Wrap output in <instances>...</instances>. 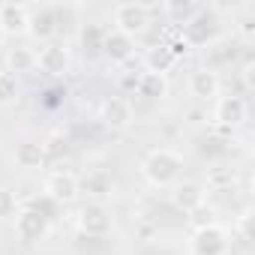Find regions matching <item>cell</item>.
Instances as JSON below:
<instances>
[{
  "label": "cell",
  "mask_w": 255,
  "mask_h": 255,
  "mask_svg": "<svg viewBox=\"0 0 255 255\" xmlns=\"http://www.w3.org/2000/svg\"><path fill=\"white\" fill-rule=\"evenodd\" d=\"M132 117H135V111H132V102L126 99V96H108L99 105V123L105 126V129H111V132L129 129Z\"/></svg>",
  "instance_id": "52a82bcc"
},
{
  "label": "cell",
  "mask_w": 255,
  "mask_h": 255,
  "mask_svg": "<svg viewBox=\"0 0 255 255\" xmlns=\"http://www.w3.org/2000/svg\"><path fill=\"white\" fill-rule=\"evenodd\" d=\"M81 195V180L72 171H51L45 180V198H51L54 204H72Z\"/></svg>",
  "instance_id": "30bf717a"
},
{
  "label": "cell",
  "mask_w": 255,
  "mask_h": 255,
  "mask_svg": "<svg viewBox=\"0 0 255 255\" xmlns=\"http://www.w3.org/2000/svg\"><path fill=\"white\" fill-rule=\"evenodd\" d=\"M0 30L9 36H24L30 30V6L27 3H0Z\"/></svg>",
  "instance_id": "8fae6325"
},
{
  "label": "cell",
  "mask_w": 255,
  "mask_h": 255,
  "mask_svg": "<svg viewBox=\"0 0 255 255\" xmlns=\"http://www.w3.org/2000/svg\"><path fill=\"white\" fill-rule=\"evenodd\" d=\"M102 39H105V30L99 24H87L81 30V45L84 51H102Z\"/></svg>",
  "instance_id": "7402d4cb"
},
{
  "label": "cell",
  "mask_w": 255,
  "mask_h": 255,
  "mask_svg": "<svg viewBox=\"0 0 255 255\" xmlns=\"http://www.w3.org/2000/svg\"><path fill=\"white\" fill-rule=\"evenodd\" d=\"M75 225H78V231L81 234H87V237H105L108 231H111V210L105 207V204H84L81 210H78V216H75Z\"/></svg>",
  "instance_id": "9c48e42d"
},
{
  "label": "cell",
  "mask_w": 255,
  "mask_h": 255,
  "mask_svg": "<svg viewBox=\"0 0 255 255\" xmlns=\"http://www.w3.org/2000/svg\"><path fill=\"white\" fill-rule=\"evenodd\" d=\"M3 42H6V33H3V30H0V48H3Z\"/></svg>",
  "instance_id": "83f0119b"
},
{
  "label": "cell",
  "mask_w": 255,
  "mask_h": 255,
  "mask_svg": "<svg viewBox=\"0 0 255 255\" xmlns=\"http://www.w3.org/2000/svg\"><path fill=\"white\" fill-rule=\"evenodd\" d=\"M135 90L144 99H162L168 93V78L165 75H156V72H141L135 78Z\"/></svg>",
  "instance_id": "d6986e66"
},
{
  "label": "cell",
  "mask_w": 255,
  "mask_h": 255,
  "mask_svg": "<svg viewBox=\"0 0 255 255\" xmlns=\"http://www.w3.org/2000/svg\"><path fill=\"white\" fill-rule=\"evenodd\" d=\"M171 204L183 213H198L204 207V189L192 180H183V183H174V192H171Z\"/></svg>",
  "instance_id": "5bb4252c"
},
{
  "label": "cell",
  "mask_w": 255,
  "mask_h": 255,
  "mask_svg": "<svg viewBox=\"0 0 255 255\" xmlns=\"http://www.w3.org/2000/svg\"><path fill=\"white\" fill-rule=\"evenodd\" d=\"M36 69V51L27 48V45H15L6 51V72L12 75H24V72H33Z\"/></svg>",
  "instance_id": "ac0fdd59"
},
{
  "label": "cell",
  "mask_w": 255,
  "mask_h": 255,
  "mask_svg": "<svg viewBox=\"0 0 255 255\" xmlns=\"http://www.w3.org/2000/svg\"><path fill=\"white\" fill-rule=\"evenodd\" d=\"M111 18H114L111 30L135 39V36H144L150 27V6L147 3H120V6H114Z\"/></svg>",
  "instance_id": "7a4b0ae2"
},
{
  "label": "cell",
  "mask_w": 255,
  "mask_h": 255,
  "mask_svg": "<svg viewBox=\"0 0 255 255\" xmlns=\"http://www.w3.org/2000/svg\"><path fill=\"white\" fill-rule=\"evenodd\" d=\"M33 39H42V42H51V36L57 33V12L51 6H42V9H30V30H27Z\"/></svg>",
  "instance_id": "9a60e30c"
},
{
  "label": "cell",
  "mask_w": 255,
  "mask_h": 255,
  "mask_svg": "<svg viewBox=\"0 0 255 255\" xmlns=\"http://www.w3.org/2000/svg\"><path fill=\"white\" fill-rule=\"evenodd\" d=\"M216 27H219V18L213 9H198L183 27H180V36L189 48H198V45H207L213 36H216Z\"/></svg>",
  "instance_id": "5b68a950"
},
{
  "label": "cell",
  "mask_w": 255,
  "mask_h": 255,
  "mask_svg": "<svg viewBox=\"0 0 255 255\" xmlns=\"http://www.w3.org/2000/svg\"><path fill=\"white\" fill-rule=\"evenodd\" d=\"M249 117V105L243 96H216L213 99V123L219 129H237Z\"/></svg>",
  "instance_id": "277c9868"
},
{
  "label": "cell",
  "mask_w": 255,
  "mask_h": 255,
  "mask_svg": "<svg viewBox=\"0 0 255 255\" xmlns=\"http://www.w3.org/2000/svg\"><path fill=\"white\" fill-rule=\"evenodd\" d=\"M102 54H105L114 66H123V63H129V60H132V54H135V39L123 36V33H117V30H105Z\"/></svg>",
  "instance_id": "7c38bea8"
},
{
  "label": "cell",
  "mask_w": 255,
  "mask_h": 255,
  "mask_svg": "<svg viewBox=\"0 0 255 255\" xmlns=\"http://www.w3.org/2000/svg\"><path fill=\"white\" fill-rule=\"evenodd\" d=\"M231 183H234V171H228V168H213L207 174V186H213V189H225Z\"/></svg>",
  "instance_id": "d4e9b609"
},
{
  "label": "cell",
  "mask_w": 255,
  "mask_h": 255,
  "mask_svg": "<svg viewBox=\"0 0 255 255\" xmlns=\"http://www.w3.org/2000/svg\"><path fill=\"white\" fill-rule=\"evenodd\" d=\"M12 225H15V237H18L21 243H36V240H42V237L48 234L51 219H48V213H42L39 207H21L18 216L12 219Z\"/></svg>",
  "instance_id": "8992f818"
},
{
  "label": "cell",
  "mask_w": 255,
  "mask_h": 255,
  "mask_svg": "<svg viewBox=\"0 0 255 255\" xmlns=\"http://www.w3.org/2000/svg\"><path fill=\"white\" fill-rule=\"evenodd\" d=\"M177 66V57L168 51L165 42H156L153 48L144 51V72H156V75H165Z\"/></svg>",
  "instance_id": "e0dca14e"
},
{
  "label": "cell",
  "mask_w": 255,
  "mask_h": 255,
  "mask_svg": "<svg viewBox=\"0 0 255 255\" xmlns=\"http://www.w3.org/2000/svg\"><path fill=\"white\" fill-rule=\"evenodd\" d=\"M42 150H45V162H48V159H57L60 150L66 153V138H63V135H51V138L42 144Z\"/></svg>",
  "instance_id": "484cf974"
},
{
  "label": "cell",
  "mask_w": 255,
  "mask_h": 255,
  "mask_svg": "<svg viewBox=\"0 0 255 255\" xmlns=\"http://www.w3.org/2000/svg\"><path fill=\"white\" fill-rule=\"evenodd\" d=\"M72 66V57H69V48L60 45V42H45L39 51H36V69L51 75V78H63Z\"/></svg>",
  "instance_id": "ba28073f"
},
{
  "label": "cell",
  "mask_w": 255,
  "mask_h": 255,
  "mask_svg": "<svg viewBox=\"0 0 255 255\" xmlns=\"http://www.w3.org/2000/svg\"><path fill=\"white\" fill-rule=\"evenodd\" d=\"M21 204H18V195L6 186H0V222H12L18 216Z\"/></svg>",
  "instance_id": "44dd1931"
},
{
  "label": "cell",
  "mask_w": 255,
  "mask_h": 255,
  "mask_svg": "<svg viewBox=\"0 0 255 255\" xmlns=\"http://www.w3.org/2000/svg\"><path fill=\"white\" fill-rule=\"evenodd\" d=\"M228 246H231V234L216 222L198 225L192 240H189L192 255H228Z\"/></svg>",
  "instance_id": "3957f363"
},
{
  "label": "cell",
  "mask_w": 255,
  "mask_h": 255,
  "mask_svg": "<svg viewBox=\"0 0 255 255\" xmlns=\"http://www.w3.org/2000/svg\"><path fill=\"white\" fill-rule=\"evenodd\" d=\"M15 165H18V168H27V171L42 168V165H45V150H42V144H39V141H21V144L15 147Z\"/></svg>",
  "instance_id": "ffe728a7"
},
{
  "label": "cell",
  "mask_w": 255,
  "mask_h": 255,
  "mask_svg": "<svg viewBox=\"0 0 255 255\" xmlns=\"http://www.w3.org/2000/svg\"><path fill=\"white\" fill-rule=\"evenodd\" d=\"M198 9H201V6H198V3H189V0H186V3H165V12H168V15H177L183 24H186Z\"/></svg>",
  "instance_id": "cb8c5ba5"
},
{
  "label": "cell",
  "mask_w": 255,
  "mask_h": 255,
  "mask_svg": "<svg viewBox=\"0 0 255 255\" xmlns=\"http://www.w3.org/2000/svg\"><path fill=\"white\" fill-rule=\"evenodd\" d=\"M180 171H183V159L180 153H174L171 147H156L144 156L141 162V174L147 177L150 186H159V189H168L180 180Z\"/></svg>",
  "instance_id": "6da1fadb"
},
{
  "label": "cell",
  "mask_w": 255,
  "mask_h": 255,
  "mask_svg": "<svg viewBox=\"0 0 255 255\" xmlns=\"http://www.w3.org/2000/svg\"><path fill=\"white\" fill-rule=\"evenodd\" d=\"M18 96V75L0 72V105H9Z\"/></svg>",
  "instance_id": "603a6c76"
},
{
  "label": "cell",
  "mask_w": 255,
  "mask_h": 255,
  "mask_svg": "<svg viewBox=\"0 0 255 255\" xmlns=\"http://www.w3.org/2000/svg\"><path fill=\"white\" fill-rule=\"evenodd\" d=\"M249 222H252V216L246 213V216L240 219V234H243V240H249V237H252V225H249Z\"/></svg>",
  "instance_id": "4316f807"
},
{
  "label": "cell",
  "mask_w": 255,
  "mask_h": 255,
  "mask_svg": "<svg viewBox=\"0 0 255 255\" xmlns=\"http://www.w3.org/2000/svg\"><path fill=\"white\" fill-rule=\"evenodd\" d=\"M81 192H87L93 204H105L114 195V180L105 171H93V174H87L81 180Z\"/></svg>",
  "instance_id": "2e32d148"
},
{
  "label": "cell",
  "mask_w": 255,
  "mask_h": 255,
  "mask_svg": "<svg viewBox=\"0 0 255 255\" xmlns=\"http://www.w3.org/2000/svg\"><path fill=\"white\" fill-rule=\"evenodd\" d=\"M219 90H222V81H219V75L213 72V69H195L192 75H189V93L198 99V102H213L216 96H219Z\"/></svg>",
  "instance_id": "4fadbf2b"
}]
</instances>
